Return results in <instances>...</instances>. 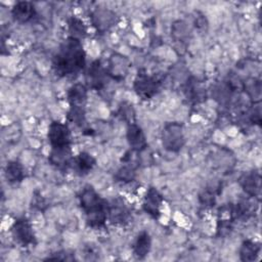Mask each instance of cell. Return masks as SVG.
Wrapping results in <instances>:
<instances>
[{"instance_id": "obj_1", "label": "cell", "mask_w": 262, "mask_h": 262, "mask_svg": "<svg viewBox=\"0 0 262 262\" xmlns=\"http://www.w3.org/2000/svg\"><path fill=\"white\" fill-rule=\"evenodd\" d=\"M86 54L80 40L68 37L52 59V69L58 77H73L85 67Z\"/></svg>"}, {"instance_id": "obj_2", "label": "cell", "mask_w": 262, "mask_h": 262, "mask_svg": "<svg viewBox=\"0 0 262 262\" xmlns=\"http://www.w3.org/2000/svg\"><path fill=\"white\" fill-rule=\"evenodd\" d=\"M79 204L90 227L100 228L105 225V221L108 219V203L92 186L87 185L81 190Z\"/></svg>"}, {"instance_id": "obj_3", "label": "cell", "mask_w": 262, "mask_h": 262, "mask_svg": "<svg viewBox=\"0 0 262 262\" xmlns=\"http://www.w3.org/2000/svg\"><path fill=\"white\" fill-rule=\"evenodd\" d=\"M161 139L163 146L167 150L172 152L179 151L185 143L182 125L177 122L166 124L162 130Z\"/></svg>"}, {"instance_id": "obj_4", "label": "cell", "mask_w": 262, "mask_h": 262, "mask_svg": "<svg viewBox=\"0 0 262 262\" xmlns=\"http://www.w3.org/2000/svg\"><path fill=\"white\" fill-rule=\"evenodd\" d=\"M161 87V82L156 76L148 75L146 72H138L133 88L136 94L144 100L152 98L159 91Z\"/></svg>"}, {"instance_id": "obj_5", "label": "cell", "mask_w": 262, "mask_h": 262, "mask_svg": "<svg viewBox=\"0 0 262 262\" xmlns=\"http://www.w3.org/2000/svg\"><path fill=\"white\" fill-rule=\"evenodd\" d=\"M11 233L14 241L21 247H29L36 244V236L32 224L26 218H19L14 221L11 227Z\"/></svg>"}, {"instance_id": "obj_6", "label": "cell", "mask_w": 262, "mask_h": 262, "mask_svg": "<svg viewBox=\"0 0 262 262\" xmlns=\"http://www.w3.org/2000/svg\"><path fill=\"white\" fill-rule=\"evenodd\" d=\"M108 220L113 224L120 226H124L130 222L131 210L123 199L116 198L108 203Z\"/></svg>"}, {"instance_id": "obj_7", "label": "cell", "mask_w": 262, "mask_h": 262, "mask_svg": "<svg viewBox=\"0 0 262 262\" xmlns=\"http://www.w3.org/2000/svg\"><path fill=\"white\" fill-rule=\"evenodd\" d=\"M108 77L106 68L102 66L100 60H94L86 72L85 80L90 88L98 91L105 86Z\"/></svg>"}, {"instance_id": "obj_8", "label": "cell", "mask_w": 262, "mask_h": 262, "mask_svg": "<svg viewBox=\"0 0 262 262\" xmlns=\"http://www.w3.org/2000/svg\"><path fill=\"white\" fill-rule=\"evenodd\" d=\"M48 140L51 147L71 145V132L67 124L53 121L48 128Z\"/></svg>"}, {"instance_id": "obj_9", "label": "cell", "mask_w": 262, "mask_h": 262, "mask_svg": "<svg viewBox=\"0 0 262 262\" xmlns=\"http://www.w3.org/2000/svg\"><path fill=\"white\" fill-rule=\"evenodd\" d=\"M130 68L129 59L119 53L110 56L106 67V72L111 78L117 81H122L128 75Z\"/></svg>"}, {"instance_id": "obj_10", "label": "cell", "mask_w": 262, "mask_h": 262, "mask_svg": "<svg viewBox=\"0 0 262 262\" xmlns=\"http://www.w3.org/2000/svg\"><path fill=\"white\" fill-rule=\"evenodd\" d=\"M184 97L190 103H201L206 100L207 90L205 84L194 77H190L186 80L183 86Z\"/></svg>"}, {"instance_id": "obj_11", "label": "cell", "mask_w": 262, "mask_h": 262, "mask_svg": "<svg viewBox=\"0 0 262 262\" xmlns=\"http://www.w3.org/2000/svg\"><path fill=\"white\" fill-rule=\"evenodd\" d=\"M91 21L93 27L100 33L108 31L116 26L118 21L117 14L107 8H97L91 14Z\"/></svg>"}, {"instance_id": "obj_12", "label": "cell", "mask_w": 262, "mask_h": 262, "mask_svg": "<svg viewBox=\"0 0 262 262\" xmlns=\"http://www.w3.org/2000/svg\"><path fill=\"white\" fill-rule=\"evenodd\" d=\"M48 160L50 164L54 166L56 169L60 171L68 170L70 167H72L74 161L71 145L51 147Z\"/></svg>"}, {"instance_id": "obj_13", "label": "cell", "mask_w": 262, "mask_h": 262, "mask_svg": "<svg viewBox=\"0 0 262 262\" xmlns=\"http://www.w3.org/2000/svg\"><path fill=\"white\" fill-rule=\"evenodd\" d=\"M164 198L160 191L155 187H149L143 199L142 209L154 219H158L161 215V207L163 205Z\"/></svg>"}, {"instance_id": "obj_14", "label": "cell", "mask_w": 262, "mask_h": 262, "mask_svg": "<svg viewBox=\"0 0 262 262\" xmlns=\"http://www.w3.org/2000/svg\"><path fill=\"white\" fill-rule=\"evenodd\" d=\"M239 184L249 196L256 198L261 191V175L258 171L245 173L239 178Z\"/></svg>"}, {"instance_id": "obj_15", "label": "cell", "mask_w": 262, "mask_h": 262, "mask_svg": "<svg viewBox=\"0 0 262 262\" xmlns=\"http://www.w3.org/2000/svg\"><path fill=\"white\" fill-rule=\"evenodd\" d=\"M126 136L131 149L134 151L140 152L147 145L146 138L142 129L136 123H132L128 125Z\"/></svg>"}, {"instance_id": "obj_16", "label": "cell", "mask_w": 262, "mask_h": 262, "mask_svg": "<svg viewBox=\"0 0 262 262\" xmlns=\"http://www.w3.org/2000/svg\"><path fill=\"white\" fill-rule=\"evenodd\" d=\"M11 14L14 20L20 24H26L33 20V18L36 16V9L33 3L28 1H19L13 5Z\"/></svg>"}, {"instance_id": "obj_17", "label": "cell", "mask_w": 262, "mask_h": 262, "mask_svg": "<svg viewBox=\"0 0 262 262\" xmlns=\"http://www.w3.org/2000/svg\"><path fill=\"white\" fill-rule=\"evenodd\" d=\"M95 164H96V161L90 154L86 151H82L76 157H74L72 167L75 169V171L78 174L86 175L94 168Z\"/></svg>"}, {"instance_id": "obj_18", "label": "cell", "mask_w": 262, "mask_h": 262, "mask_svg": "<svg viewBox=\"0 0 262 262\" xmlns=\"http://www.w3.org/2000/svg\"><path fill=\"white\" fill-rule=\"evenodd\" d=\"M70 106H85L87 100V88L84 84L76 83L68 90L67 94Z\"/></svg>"}, {"instance_id": "obj_19", "label": "cell", "mask_w": 262, "mask_h": 262, "mask_svg": "<svg viewBox=\"0 0 262 262\" xmlns=\"http://www.w3.org/2000/svg\"><path fill=\"white\" fill-rule=\"evenodd\" d=\"M151 239L146 231H141L133 244V254L138 259H143L150 251Z\"/></svg>"}, {"instance_id": "obj_20", "label": "cell", "mask_w": 262, "mask_h": 262, "mask_svg": "<svg viewBox=\"0 0 262 262\" xmlns=\"http://www.w3.org/2000/svg\"><path fill=\"white\" fill-rule=\"evenodd\" d=\"M260 250H261V246L259 243L252 239H247L241 246L239 258L244 262L255 261L259 256Z\"/></svg>"}, {"instance_id": "obj_21", "label": "cell", "mask_w": 262, "mask_h": 262, "mask_svg": "<svg viewBox=\"0 0 262 262\" xmlns=\"http://www.w3.org/2000/svg\"><path fill=\"white\" fill-rule=\"evenodd\" d=\"M5 178L9 183H18L24 179V167L17 161H9L5 166Z\"/></svg>"}, {"instance_id": "obj_22", "label": "cell", "mask_w": 262, "mask_h": 262, "mask_svg": "<svg viewBox=\"0 0 262 262\" xmlns=\"http://www.w3.org/2000/svg\"><path fill=\"white\" fill-rule=\"evenodd\" d=\"M191 34V30L188 25L183 20H178L173 24L171 35L176 43L185 44L188 41Z\"/></svg>"}, {"instance_id": "obj_23", "label": "cell", "mask_w": 262, "mask_h": 262, "mask_svg": "<svg viewBox=\"0 0 262 262\" xmlns=\"http://www.w3.org/2000/svg\"><path fill=\"white\" fill-rule=\"evenodd\" d=\"M68 29L70 36L74 39L80 40L85 38L87 35V28L83 20L77 16H72L68 20Z\"/></svg>"}, {"instance_id": "obj_24", "label": "cell", "mask_w": 262, "mask_h": 262, "mask_svg": "<svg viewBox=\"0 0 262 262\" xmlns=\"http://www.w3.org/2000/svg\"><path fill=\"white\" fill-rule=\"evenodd\" d=\"M243 90L247 93V95L256 101H260V96H261V83L259 80L252 78L247 80V82H243Z\"/></svg>"}, {"instance_id": "obj_25", "label": "cell", "mask_w": 262, "mask_h": 262, "mask_svg": "<svg viewBox=\"0 0 262 262\" xmlns=\"http://www.w3.org/2000/svg\"><path fill=\"white\" fill-rule=\"evenodd\" d=\"M117 114L120 117V119L127 122L128 125L135 123V111L132 104H130L129 102H122L119 105Z\"/></svg>"}, {"instance_id": "obj_26", "label": "cell", "mask_w": 262, "mask_h": 262, "mask_svg": "<svg viewBox=\"0 0 262 262\" xmlns=\"http://www.w3.org/2000/svg\"><path fill=\"white\" fill-rule=\"evenodd\" d=\"M85 106H70L68 119L77 126H82L85 122Z\"/></svg>"}, {"instance_id": "obj_27", "label": "cell", "mask_w": 262, "mask_h": 262, "mask_svg": "<svg viewBox=\"0 0 262 262\" xmlns=\"http://www.w3.org/2000/svg\"><path fill=\"white\" fill-rule=\"evenodd\" d=\"M199 200H200V203L205 206V207H211V206H214L215 204V201H216V193H215V190L213 189H210V188H207L205 190H203L201 193H200V196H199Z\"/></svg>"}, {"instance_id": "obj_28", "label": "cell", "mask_w": 262, "mask_h": 262, "mask_svg": "<svg viewBox=\"0 0 262 262\" xmlns=\"http://www.w3.org/2000/svg\"><path fill=\"white\" fill-rule=\"evenodd\" d=\"M46 260H62V261H73L75 260V255L69 251H58L53 253L51 256L46 258Z\"/></svg>"}, {"instance_id": "obj_29", "label": "cell", "mask_w": 262, "mask_h": 262, "mask_svg": "<svg viewBox=\"0 0 262 262\" xmlns=\"http://www.w3.org/2000/svg\"><path fill=\"white\" fill-rule=\"evenodd\" d=\"M207 25H208L207 19H206V17H205L203 14L198 15V16L194 17V27H195L196 29H199V30L203 29V30H204L205 27H207Z\"/></svg>"}, {"instance_id": "obj_30", "label": "cell", "mask_w": 262, "mask_h": 262, "mask_svg": "<svg viewBox=\"0 0 262 262\" xmlns=\"http://www.w3.org/2000/svg\"><path fill=\"white\" fill-rule=\"evenodd\" d=\"M33 206L34 207H36L38 210H42L43 209V206L45 205V203H44V199L42 198V195H36L35 198H34V201H33Z\"/></svg>"}]
</instances>
